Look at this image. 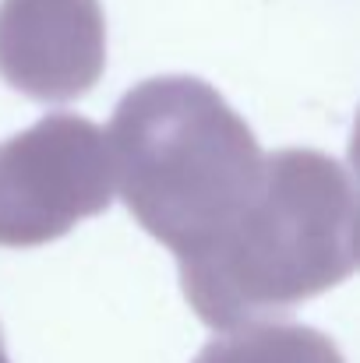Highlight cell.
Here are the masks:
<instances>
[{"label": "cell", "mask_w": 360, "mask_h": 363, "mask_svg": "<svg viewBox=\"0 0 360 363\" xmlns=\"http://www.w3.org/2000/svg\"><path fill=\"white\" fill-rule=\"evenodd\" d=\"M177 264L191 311L216 332L290 314L357 268L350 169L315 148L265 155L261 180L234 223Z\"/></svg>", "instance_id": "cell-1"}, {"label": "cell", "mask_w": 360, "mask_h": 363, "mask_svg": "<svg viewBox=\"0 0 360 363\" xmlns=\"http://www.w3.org/2000/svg\"><path fill=\"white\" fill-rule=\"evenodd\" d=\"M0 363H11L7 360V350H4V335H0Z\"/></svg>", "instance_id": "cell-6"}, {"label": "cell", "mask_w": 360, "mask_h": 363, "mask_svg": "<svg viewBox=\"0 0 360 363\" xmlns=\"http://www.w3.org/2000/svg\"><path fill=\"white\" fill-rule=\"evenodd\" d=\"M107 67L99 0H0V78L36 103H71Z\"/></svg>", "instance_id": "cell-4"}, {"label": "cell", "mask_w": 360, "mask_h": 363, "mask_svg": "<svg viewBox=\"0 0 360 363\" xmlns=\"http://www.w3.org/2000/svg\"><path fill=\"white\" fill-rule=\"evenodd\" d=\"M114 191L134 223L187 257L247 205L265 152L237 110L202 78L163 74L124 92L107 127Z\"/></svg>", "instance_id": "cell-2"}, {"label": "cell", "mask_w": 360, "mask_h": 363, "mask_svg": "<svg viewBox=\"0 0 360 363\" xmlns=\"http://www.w3.org/2000/svg\"><path fill=\"white\" fill-rule=\"evenodd\" d=\"M110 201V145L89 117L53 113L0 141V247L60 240Z\"/></svg>", "instance_id": "cell-3"}, {"label": "cell", "mask_w": 360, "mask_h": 363, "mask_svg": "<svg viewBox=\"0 0 360 363\" xmlns=\"http://www.w3.org/2000/svg\"><path fill=\"white\" fill-rule=\"evenodd\" d=\"M195 363H347L339 346L307 325L290 321H251L227 328L212 339Z\"/></svg>", "instance_id": "cell-5"}]
</instances>
